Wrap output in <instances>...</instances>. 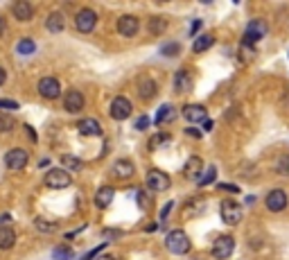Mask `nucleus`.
Wrapping results in <instances>:
<instances>
[{
    "label": "nucleus",
    "instance_id": "1",
    "mask_svg": "<svg viewBox=\"0 0 289 260\" xmlns=\"http://www.w3.org/2000/svg\"><path fill=\"white\" fill-rule=\"evenodd\" d=\"M165 246L176 255H183L190 251V237L185 235V231L176 228V231H170L165 237Z\"/></svg>",
    "mask_w": 289,
    "mask_h": 260
},
{
    "label": "nucleus",
    "instance_id": "2",
    "mask_svg": "<svg viewBox=\"0 0 289 260\" xmlns=\"http://www.w3.org/2000/svg\"><path fill=\"white\" fill-rule=\"evenodd\" d=\"M219 215H221V219H224V224H228V226H237V224L242 222V217H244V210H242V206H239L237 201L226 199V201H221Z\"/></svg>",
    "mask_w": 289,
    "mask_h": 260
},
{
    "label": "nucleus",
    "instance_id": "3",
    "mask_svg": "<svg viewBox=\"0 0 289 260\" xmlns=\"http://www.w3.org/2000/svg\"><path fill=\"white\" fill-rule=\"evenodd\" d=\"M45 186L48 188H54V190H61V188H68L72 183L70 174L66 172L63 168H57V170H50V172H45Z\"/></svg>",
    "mask_w": 289,
    "mask_h": 260
},
{
    "label": "nucleus",
    "instance_id": "4",
    "mask_svg": "<svg viewBox=\"0 0 289 260\" xmlns=\"http://www.w3.org/2000/svg\"><path fill=\"white\" fill-rule=\"evenodd\" d=\"M144 183H147V188L154 192H165L167 188L172 186L170 177H167L165 172H161V170H149L147 177H144Z\"/></svg>",
    "mask_w": 289,
    "mask_h": 260
},
{
    "label": "nucleus",
    "instance_id": "5",
    "mask_svg": "<svg viewBox=\"0 0 289 260\" xmlns=\"http://www.w3.org/2000/svg\"><path fill=\"white\" fill-rule=\"evenodd\" d=\"M233 251H235V240L230 235H219L215 242H212V255H215L217 260L230 258Z\"/></svg>",
    "mask_w": 289,
    "mask_h": 260
},
{
    "label": "nucleus",
    "instance_id": "6",
    "mask_svg": "<svg viewBox=\"0 0 289 260\" xmlns=\"http://www.w3.org/2000/svg\"><path fill=\"white\" fill-rule=\"evenodd\" d=\"M95 25H97V14H95L93 10H81L79 14H77V19H75V28L79 30L81 34L93 32Z\"/></svg>",
    "mask_w": 289,
    "mask_h": 260
},
{
    "label": "nucleus",
    "instance_id": "7",
    "mask_svg": "<svg viewBox=\"0 0 289 260\" xmlns=\"http://www.w3.org/2000/svg\"><path fill=\"white\" fill-rule=\"evenodd\" d=\"M264 34H266V25L262 23V21L253 19V21H248L246 30H244V43L253 46V43H257L262 37H264Z\"/></svg>",
    "mask_w": 289,
    "mask_h": 260
},
{
    "label": "nucleus",
    "instance_id": "8",
    "mask_svg": "<svg viewBox=\"0 0 289 260\" xmlns=\"http://www.w3.org/2000/svg\"><path fill=\"white\" fill-rule=\"evenodd\" d=\"M27 161H30V154H27L25 150H21V147L9 150L7 154H5V165H7L9 170H23L27 165Z\"/></svg>",
    "mask_w": 289,
    "mask_h": 260
},
{
    "label": "nucleus",
    "instance_id": "9",
    "mask_svg": "<svg viewBox=\"0 0 289 260\" xmlns=\"http://www.w3.org/2000/svg\"><path fill=\"white\" fill-rule=\"evenodd\" d=\"M264 206L271 210V213H280V210H284L287 208V192L280 190V188L271 190L269 195H266V199H264Z\"/></svg>",
    "mask_w": 289,
    "mask_h": 260
},
{
    "label": "nucleus",
    "instance_id": "10",
    "mask_svg": "<svg viewBox=\"0 0 289 260\" xmlns=\"http://www.w3.org/2000/svg\"><path fill=\"white\" fill-rule=\"evenodd\" d=\"M138 30H140V23H138V19H135V16L124 14V16H120V19H117V32H120L122 37L133 39L135 34H138Z\"/></svg>",
    "mask_w": 289,
    "mask_h": 260
},
{
    "label": "nucleus",
    "instance_id": "11",
    "mask_svg": "<svg viewBox=\"0 0 289 260\" xmlns=\"http://www.w3.org/2000/svg\"><path fill=\"white\" fill-rule=\"evenodd\" d=\"M131 115V102L124 95H117L111 102V118L113 120H126Z\"/></svg>",
    "mask_w": 289,
    "mask_h": 260
},
{
    "label": "nucleus",
    "instance_id": "12",
    "mask_svg": "<svg viewBox=\"0 0 289 260\" xmlns=\"http://www.w3.org/2000/svg\"><path fill=\"white\" fill-rule=\"evenodd\" d=\"M63 106H66L68 113H79V111L84 109V95H81L79 91H75V88H70V91L63 95Z\"/></svg>",
    "mask_w": 289,
    "mask_h": 260
},
{
    "label": "nucleus",
    "instance_id": "13",
    "mask_svg": "<svg viewBox=\"0 0 289 260\" xmlns=\"http://www.w3.org/2000/svg\"><path fill=\"white\" fill-rule=\"evenodd\" d=\"M39 93L43 97H48V100H54V97L61 95V84L54 77H43L39 82Z\"/></svg>",
    "mask_w": 289,
    "mask_h": 260
},
{
    "label": "nucleus",
    "instance_id": "14",
    "mask_svg": "<svg viewBox=\"0 0 289 260\" xmlns=\"http://www.w3.org/2000/svg\"><path fill=\"white\" fill-rule=\"evenodd\" d=\"M156 93H158V86H156V82H154L152 77H140L138 79V97L140 100L149 102L152 97H156Z\"/></svg>",
    "mask_w": 289,
    "mask_h": 260
},
{
    "label": "nucleus",
    "instance_id": "15",
    "mask_svg": "<svg viewBox=\"0 0 289 260\" xmlns=\"http://www.w3.org/2000/svg\"><path fill=\"white\" fill-rule=\"evenodd\" d=\"M77 129H79L81 136H88V138L102 136V124H99L95 118H84V120H79V122H77Z\"/></svg>",
    "mask_w": 289,
    "mask_h": 260
},
{
    "label": "nucleus",
    "instance_id": "16",
    "mask_svg": "<svg viewBox=\"0 0 289 260\" xmlns=\"http://www.w3.org/2000/svg\"><path fill=\"white\" fill-rule=\"evenodd\" d=\"M183 118L188 122H203L208 120V111L201 104H185L183 106Z\"/></svg>",
    "mask_w": 289,
    "mask_h": 260
},
{
    "label": "nucleus",
    "instance_id": "17",
    "mask_svg": "<svg viewBox=\"0 0 289 260\" xmlns=\"http://www.w3.org/2000/svg\"><path fill=\"white\" fill-rule=\"evenodd\" d=\"M12 14H14V19H16V21L25 23V21H32V16H34V10H32V5L27 3V0H18V3H14Z\"/></svg>",
    "mask_w": 289,
    "mask_h": 260
},
{
    "label": "nucleus",
    "instance_id": "18",
    "mask_svg": "<svg viewBox=\"0 0 289 260\" xmlns=\"http://www.w3.org/2000/svg\"><path fill=\"white\" fill-rule=\"evenodd\" d=\"M133 172H135L133 163L126 161V159L117 161V163L111 168V174H113V177H117V179H131V177H133Z\"/></svg>",
    "mask_w": 289,
    "mask_h": 260
},
{
    "label": "nucleus",
    "instance_id": "19",
    "mask_svg": "<svg viewBox=\"0 0 289 260\" xmlns=\"http://www.w3.org/2000/svg\"><path fill=\"white\" fill-rule=\"evenodd\" d=\"M113 197H115V190H113L111 186H102L97 190V195H95V206H97V208H108Z\"/></svg>",
    "mask_w": 289,
    "mask_h": 260
},
{
    "label": "nucleus",
    "instance_id": "20",
    "mask_svg": "<svg viewBox=\"0 0 289 260\" xmlns=\"http://www.w3.org/2000/svg\"><path fill=\"white\" fill-rule=\"evenodd\" d=\"M174 88H176V93H188V91H192V77H190L188 70H179V73H176V77H174Z\"/></svg>",
    "mask_w": 289,
    "mask_h": 260
},
{
    "label": "nucleus",
    "instance_id": "21",
    "mask_svg": "<svg viewBox=\"0 0 289 260\" xmlns=\"http://www.w3.org/2000/svg\"><path fill=\"white\" fill-rule=\"evenodd\" d=\"M45 28H48V32H52V34L63 32V28H66V19H63V14H59V12L50 14L48 19H45Z\"/></svg>",
    "mask_w": 289,
    "mask_h": 260
},
{
    "label": "nucleus",
    "instance_id": "22",
    "mask_svg": "<svg viewBox=\"0 0 289 260\" xmlns=\"http://www.w3.org/2000/svg\"><path fill=\"white\" fill-rule=\"evenodd\" d=\"M203 208H206V201L203 199H199V197H194V199H190L188 204H185V208H183V217H197V215H201L203 213Z\"/></svg>",
    "mask_w": 289,
    "mask_h": 260
},
{
    "label": "nucleus",
    "instance_id": "23",
    "mask_svg": "<svg viewBox=\"0 0 289 260\" xmlns=\"http://www.w3.org/2000/svg\"><path fill=\"white\" fill-rule=\"evenodd\" d=\"M203 168V161L199 159V156H190L188 159V163H185V168H183V174L188 179H197L199 177V170Z\"/></svg>",
    "mask_w": 289,
    "mask_h": 260
},
{
    "label": "nucleus",
    "instance_id": "24",
    "mask_svg": "<svg viewBox=\"0 0 289 260\" xmlns=\"http://www.w3.org/2000/svg\"><path fill=\"white\" fill-rule=\"evenodd\" d=\"M174 118H176L174 106H172V104H163L161 109H158V113H156V118H154V122H156V124H163V122H172Z\"/></svg>",
    "mask_w": 289,
    "mask_h": 260
},
{
    "label": "nucleus",
    "instance_id": "25",
    "mask_svg": "<svg viewBox=\"0 0 289 260\" xmlns=\"http://www.w3.org/2000/svg\"><path fill=\"white\" fill-rule=\"evenodd\" d=\"M16 242V233L9 226H0V249H12Z\"/></svg>",
    "mask_w": 289,
    "mask_h": 260
},
{
    "label": "nucleus",
    "instance_id": "26",
    "mask_svg": "<svg viewBox=\"0 0 289 260\" xmlns=\"http://www.w3.org/2000/svg\"><path fill=\"white\" fill-rule=\"evenodd\" d=\"M212 43H215V37H212V34H201V37L194 39L192 50L199 55V52H206L208 48H212Z\"/></svg>",
    "mask_w": 289,
    "mask_h": 260
},
{
    "label": "nucleus",
    "instance_id": "27",
    "mask_svg": "<svg viewBox=\"0 0 289 260\" xmlns=\"http://www.w3.org/2000/svg\"><path fill=\"white\" fill-rule=\"evenodd\" d=\"M147 28H149V32H152L154 37H158V34H163V32H165V28H167V21L163 19V16H156V19H152V21H149V25H147Z\"/></svg>",
    "mask_w": 289,
    "mask_h": 260
},
{
    "label": "nucleus",
    "instance_id": "28",
    "mask_svg": "<svg viewBox=\"0 0 289 260\" xmlns=\"http://www.w3.org/2000/svg\"><path fill=\"white\" fill-rule=\"evenodd\" d=\"M61 163H63V168H68V170H81V159H77V156H72V154L61 156Z\"/></svg>",
    "mask_w": 289,
    "mask_h": 260
},
{
    "label": "nucleus",
    "instance_id": "29",
    "mask_svg": "<svg viewBox=\"0 0 289 260\" xmlns=\"http://www.w3.org/2000/svg\"><path fill=\"white\" fill-rule=\"evenodd\" d=\"M215 177H217V168H212V165H210V168H208V172H203L201 174V177H199V186H208V183H212V181H215Z\"/></svg>",
    "mask_w": 289,
    "mask_h": 260
},
{
    "label": "nucleus",
    "instance_id": "30",
    "mask_svg": "<svg viewBox=\"0 0 289 260\" xmlns=\"http://www.w3.org/2000/svg\"><path fill=\"white\" fill-rule=\"evenodd\" d=\"M179 52H181V43H167V46H163L161 48V55L163 57H176V55H179Z\"/></svg>",
    "mask_w": 289,
    "mask_h": 260
},
{
    "label": "nucleus",
    "instance_id": "31",
    "mask_svg": "<svg viewBox=\"0 0 289 260\" xmlns=\"http://www.w3.org/2000/svg\"><path fill=\"white\" fill-rule=\"evenodd\" d=\"M34 41H30V39H23L21 43L16 46V50H18V55H32L34 52Z\"/></svg>",
    "mask_w": 289,
    "mask_h": 260
},
{
    "label": "nucleus",
    "instance_id": "32",
    "mask_svg": "<svg viewBox=\"0 0 289 260\" xmlns=\"http://www.w3.org/2000/svg\"><path fill=\"white\" fill-rule=\"evenodd\" d=\"M275 172L289 174V154H282L278 161H275Z\"/></svg>",
    "mask_w": 289,
    "mask_h": 260
},
{
    "label": "nucleus",
    "instance_id": "33",
    "mask_svg": "<svg viewBox=\"0 0 289 260\" xmlns=\"http://www.w3.org/2000/svg\"><path fill=\"white\" fill-rule=\"evenodd\" d=\"M72 251L70 246H54V260H70Z\"/></svg>",
    "mask_w": 289,
    "mask_h": 260
},
{
    "label": "nucleus",
    "instance_id": "34",
    "mask_svg": "<svg viewBox=\"0 0 289 260\" xmlns=\"http://www.w3.org/2000/svg\"><path fill=\"white\" fill-rule=\"evenodd\" d=\"M239 52H242V59H244V61H251L253 55H255V48L242 41V46H239Z\"/></svg>",
    "mask_w": 289,
    "mask_h": 260
},
{
    "label": "nucleus",
    "instance_id": "35",
    "mask_svg": "<svg viewBox=\"0 0 289 260\" xmlns=\"http://www.w3.org/2000/svg\"><path fill=\"white\" fill-rule=\"evenodd\" d=\"M170 141H172V138L167 136V134H156V136H154L152 141H149V147L154 150V147H161L163 143H170Z\"/></svg>",
    "mask_w": 289,
    "mask_h": 260
},
{
    "label": "nucleus",
    "instance_id": "36",
    "mask_svg": "<svg viewBox=\"0 0 289 260\" xmlns=\"http://www.w3.org/2000/svg\"><path fill=\"white\" fill-rule=\"evenodd\" d=\"M14 129V120L9 115H0V132H12Z\"/></svg>",
    "mask_w": 289,
    "mask_h": 260
},
{
    "label": "nucleus",
    "instance_id": "37",
    "mask_svg": "<svg viewBox=\"0 0 289 260\" xmlns=\"http://www.w3.org/2000/svg\"><path fill=\"white\" fill-rule=\"evenodd\" d=\"M36 228L39 231H43V233H50V231H54V224H50V222H43V219H36Z\"/></svg>",
    "mask_w": 289,
    "mask_h": 260
},
{
    "label": "nucleus",
    "instance_id": "38",
    "mask_svg": "<svg viewBox=\"0 0 289 260\" xmlns=\"http://www.w3.org/2000/svg\"><path fill=\"white\" fill-rule=\"evenodd\" d=\"M0 109H5V111H16V109H18V102H14V100H0Z\"/></svg>",
    "mask_w": 289,
    "mask_h": 260
},
{
    "label": "nucleus",
    "instance_id": "39",
    "mask_svg": "<svg viewBox=\"0 0 289 260\" xmlns=\"http://www.w3.org/2000/svg\"><path fill=\"white\" fill-rule=\"evenodd\" d=\"M147 127H149V118L147 115H140V118L135 120V129H138V132H144Z\"/></svg>",
    "mask_w": 289,
    "mask_h": 260
},
{
    "label": "nucleus",
    "instance_id": "40",
    "mask_svg": "<svg viewBox=\"0 0 289 260\" xmlns=\"http://www.w3.org/2000/svg\"><path fill=\"white\" fill-rule=\"evenodd\" d=\"M172 208H174V201H167V204L163 206V210H161V222H165L167 215L172 213Z\"/></svg>",
    "mask_w": 289,
    "mask_h": 260
},
{
    "label": "nucleus",
    "instance_id": "41",
    "mask_svg": "<svg viewBox=\"0 0 289 260\" xmlns=\"http://www.w3.org/2000/svg\"><path fill=\"white\" fill-rule=\"evenodd\" d=\"M135 197H138V206H140V208H147V195H144V190H138V192H135Z\"/></svg>",
    "mask_w": 289,
    "mask_h": 260
},
{
    "label": "nucleus",
    "instance_id": "42",
    "mask_svg": "<svg viewBox=\"0 0 289 260\" xmlns=\"http://www.w3.org/2000/svg\"><path fill=\"white\" fill-rule=\"evenodd\" d=\"M104 246H106V244H99V246H95V249L90 251V253H86L84 258H81V260H95V258H97V255H99V251L104 249Z\"/></svg>",
    "mask_w": 289,
    "mask_h": 260
},
{
    "label": "nucleus",
    "instance_id": "43",
    "mask_svg": "<svg viewBox=\"0 0 289 260\" xmlns=\"http://www.w3.org/2000/svg\"><path fill=\"white\" fill-rule=\"evenodd\" d=\"M219 190H226V192H239V188H237V186H230V183H221Z\"/></svg>",
    "mask_w": 289,
    "mask_h": 260
},
{
    "label": "nucleus",
    "instance_id": "44",
    "mask_svg": "<svg viewBox=\"0 0 289 260\" xmlns=\"http://www.w3.org/2000/svg\"><path fill=\"white\" fill-rule=\"evenodd\" d=\"M5 32H7V21H5L3 16H0V39L5 37Z\"/></svg>",
    "mask_w": 289,
    "mask_h": 260
},
{
    "label": "nucleus",
    "instance_id": "45",
    "mask_svg": "<svg viewBox=\"0 0 289 260\" xmlns=\"http://www.w3.org/2000/svg\"><path fill=\"white\" fill-rule=\"evenodd\" d=\"M199 28H201V21H194V23H192V30H190V37H194V34L199 32Z\"/></svg>",
    "mask_w": 289,
    "mask_h": 260
},
{
    "label": "nucleus",
    "instance_id": "46",
    "mask_svg": "<svg viewBox=\"0 0 289 260\" xmlns=\"http://www.w3.org/2000/svg\"><path fill=\"white\" fill-rule=\"evenodd\" d=\"M25 134H27V136H30V138H32V141H34V143H36V134H34V129H32V127H30V124H25Z\"/></svg>",
    "mask_w": 289,
    "mask_h": 260
},
{
    "label": "nucleus",
    "instance_id": "47",
    "mask_svg": "<svg viewBox=\"0 0 289 260\" xmlns=\"http://www.w3.org/2000/svg\"><path fill=\"white\" fill-rule=\"evenodd\" d=\"M201 124H203V132H210V129H212V120H210V118H208V120H203Z\"/></svg>",
    "mask_w": 289,
    "mask_h": 260
},
{
    "label": "nucleus",
    "instance_id": "48",
    "mask_svg": "<svg viewBox=\"0 0 289 260\" xmlns=\"http://www.w3.org/2000/svg\"><path fill=\"white\" fill-rule=\"evenodd\" d=\"M185 134H188V136H192V138H199V136H201V134H199L197 129H190V127L185 129Z\"/></svg>",
    "mask_w": 289,
    "mask_h": 260
},
{
    "label": "nucleus",
    "instance_id": "49",
    "mask_svg": "<svg viewBox=\"0 0 289 260\" xmlns=\"http://www.w3.org/2000/svg\"><path fill=\"white\" fill-rule=\"evenodd\" d=\"M5 222H12V215H9V213H3V215H0V224H5Z\"/></svg>",
    "mask_w": 289,
    "mask_h": 260
},
{
    "label": "nucleus",
    "instance_id": "50",
    "mask_svg": "<svg viewBox=\"0 0 289 260\" xmlns=\"http://www.w3.org/2000/svg\"><path fill=\"white\" fill-rule=\"evenodd\" d=\"M95 260H115V255H108V253H104V255H97Z\"/></svg>",
    "mask_w": 289,
    "mask_h": 260
},
{
    "label": "nucleus",
    "instance_id": "51",
    "mask_svg": "<svg viewBox=\"0 0 289 260\" xmlns=\"http://www.w3.org/2000/svg\"><path fill=\"white\" fill-rule=\"evenodd\" d=\"M5 79H7V73H5V68H0V86L5 84Z\"/></svg>",
    "mask_w": 289,
    "mask_h": 260
}]
</instances>
